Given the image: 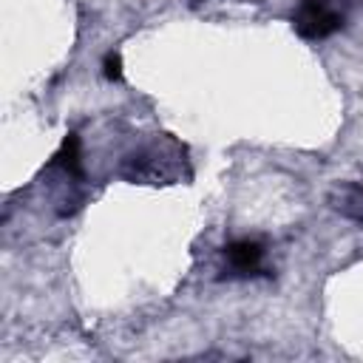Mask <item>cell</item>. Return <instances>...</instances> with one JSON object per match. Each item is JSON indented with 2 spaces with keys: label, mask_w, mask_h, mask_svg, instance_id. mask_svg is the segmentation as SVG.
I'll return each instance as SVG.
<instances>
[{
  "label": "cell",
  "mask_w": 363,
  "mask_h": 363,
  "mask_svg": "<svg viewBox=\"0 0 363 363\" xmlns=\"http://www.w3.org/2000/svg\"><path fill=\"white\" fill-rule=\"evenodd\" d=\"M224 264L227 272L235 278L258 275L264 269V244L255 238H238L224 247Z\"/></svg>",
  "instance_id": "2"
},
{
  "label": "cell",
  "mask_w": 363,
  "mask_h": 363,
  "mask_svg": "<svg viewBox=\"0 0 363 363\" xmlns=\"http://www.w3.org/2000/svg\"><path fill=\"white\" fill-rule=\"evenodd\" d=\"M343 26V14L329 0H301L292 14V28L303 40H326Z\"/></svg>",
  "instance_id": "1"
},
{
  "label": "cell",
  "mask_w": 363,
  "mask_h": 363,
  "mask_svg": "<svg viewBox=\"0 0 363 363\" xmlns=\"http://www.w3.org/2000/svg\"><path fill=\"white\" fill-rule=\"evenodd\" d=\"M105 77L108 79H122V57L119 54H108L105 57Z\"/></svg>",
  "instance_id": "5"
},
{
  "label": "cell",
  "mask_w": 363,
  "mask_h": 363,
  "mask_svg": "<svg viewBox=\"0 0 363 363\" xmlns=\"http://www.w3.org/2000/svg\"><path fill=\"white\" fill-rule=\"evenodd\" d=\"M54 164L62 167V173L68 179H82V153H79V136L77 133H68L62 139V147L57 150Z\"/></svg>",
  "instance_id": "3"
},
{
  "label": "cell",
  "mask_w": 363,
  "mask_h": 363,
  "mask_svg": "<svg viewBox=\"0 0 363 363\" xmlns=\"http://www.w3.org/2000/svg\"><path fill=\"white\" fill-rule=\"evenodd\" d=\"M337 210L354 221H363V187L357 184H346L340 190V199H337Z\"/></svg>",
  "instance_id": "4"
}]
</instances>
